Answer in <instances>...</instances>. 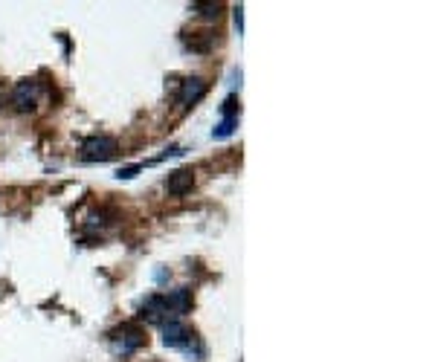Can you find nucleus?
I'll return each mask as SVG.
<instances>
[{"instance_id": "9b49d317", "label": "nucleus", "mask_w": 435, "mask_h": 362, "mask_svg": "<svg viewBox=\"0 0 435 362\" xmlns=\"http://www.w3.org/2000/svg\"><path fill=\"white\" fill-rule=\"evenodd\" d=\"M192 9L201 12L203 18H218V9H221V6H218V3H192Z\"/></svg>"}, {"instance_id": "f257e3e1", "label": "nucleus", "mask_w": 435, "mask_h": 362, "mask_svg": "<svg viewBox=\"0 0 435 362\" xmlns=\"http://www.w3.org/2000/svg\"><path fill=\"white\" fill-rule=\"evenodd\" d=\"M163 345L165 348H174V351H186V354H201V345L198 339H194V333L183 325L177 322V319H168V322H163Z\"/></svg>"}, {"instance_id": "1a4fd4ad", "label": "nucleus", "mask_w": 435, "mask_h": 362, "mask_svg": "<svg viewBox=\"0 0 435 362\" xmlns=\"http://www.w3.org/2000/svg\"><path fill=\"white\" fill-rule=\"evenodd\" d=\"M235 128H238V116L221 119V125L212 131V139H227V136H232V134H235Z\"/></svg>"}, {"instance_id": "0eeeda50", "label": "nucleus", "mask_w": 435, "mask_h": 362, "mask_svg": "<svg viewBox=\"0 0 435 362\" xmlns=\"http://www.w3.org/2000/svg\"><path fill=\"white\" fill-rule=\"evenodd\" d=\"M168 313V301H165V296H148L145 299V304H143V319H151V322H160V319Z\"/></svg>"}, {"instance_id": "9d476101", "label": "nucleus", "mask_w": 435, "mask_h": 362, "mask_svg": "<svg viewBox=\"0 0 435 362\" xmlns=\"http://www.w3.org/2000/svg\"><path fill=\"white\" fill-rule=\"evenodd\" d=\"M238 107H241V102H238V96H235V93H232V96H227V99H223V105H221V114H223V119L238 116Z\"/></svg>"}, {"instance_id": "f8f14e48", "label": "nucleus", "mask_w": 435, "mask_h": 362, "mask_svg": "<svg viewBox=\"0 0 435 362\" xmlns=\"http://www.w3.org/2000/svg\"><path fill=\"white\" fill-rule=\"evenodd\" d=\"M139 169H143V165H128V169H119V180H134L136 174H139Z\"/></svg>"}, {"instance_id": "7ed1b4c3", "label": "nucleus", "mask_w": 435, "mask_h": 362, "mask_svg": "<svg viewBox=\"0 0 435 362\" xmlns=\"http://www.w3.org/2000/svg\"><path fill=\"white\" fill-rule=\"evenodd\" d=\"M41 102V85L35 78H23L15 85V93H12V105H15L18 114H30Z\"/></svg>"}, {"instance_id": "ddd939ff", "label": "nucleus", "mask_w": 435, "mask_h": 362, "mask_svg": "<svg viewBox=\"0 0 435 362\" xmlns=\"http://www.w3.org/2000/svg\"><path fill=\"white\" fill-rule=\"evenodd\" d=\"M235 26H238V32H244V9L241 6L235 9Z\"/></svg>"}, {"instance_id": "423d86ee", "label": "nucleus", "mask_w": 435, "mask_h": 362, "mask_svg": "<svg viewBox=\"0 0 435 362\" xmlns=\"http://www.w3.org/2000/svg\"><path fill=\"white\" fill-rule=\"evenodd\" d=\"M192 186H194V174L189 169H177V171L168 174V180H165V189H168V194H174V198L189 194Z\"/></svg>"}, {"instance_id": "f03ea898", "label": "nucleus", "mask_w": 435, "mask_h": 362, "mask_svg": "<svg viewBox=\"0 0 435 362\" xmlns=\"http://www.w3.org/2000/svg\"><path fill=\"white\" fill-rule=\"evenodd\" d=\"M114 154H117L114 136H88L81 142V160L84 162H108Z\"/></svg>"}, {"instance_id": "6e6552de", "label": "nucleus", "mask_w": 435, "mask_h": 362, "mask_svg": "<svg viewBox=\"0 0 435 362\" xmlns=\"http://www.w3.org/2000/svg\"><path fill=\"white\" fill-rule=\"evenodd\" d=\"M165 301H168V313H186L192 308V293L186 287H180L172 296H165Z\"/></svg>"}, {"instance_id": "20e7f679", "label": "nucleus", "mask_w": 435, "mask_h": 362, "mask_svg": "<svg viewBox=\"0 0 435 362\" xmlns=\"http://www.w3.org/2000/svg\"><path fill=\"white\" fill-rule=\"evenodd\" d=\"M110 342H114L122 354H134L136 348H143L145 337H143V330L134 328V325H122L119 330L110 333Z\"/></svg>"}, {"instance_id": "39448f33", "label": "nucleus", "mask_w": 435, "mask_h": 362, "mask_svg": "<svg viewBox=\"0 0 435 362\" xmlns=\"http://www.w3.org/2000/svg\"><path fill=\"white\" fill-rule=\"evenodd\" d=\"M203 96H206V81L198 78V76H194V78H186V81H183V87H180V107L189 110L192 105H198V102L203 99Z\"/></svg>"}]
</instances>
